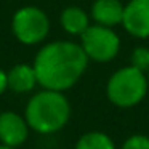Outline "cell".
<instances>
[{
  "label": "cell",
  "instance_id": "cell-14",
  "mask_svg": "<svg viewBox=\"0 0 149 149\" xmlns=\"http://www.w3.org/2000/svg\"><path fill=\"white\" fill-rule=\"evenodd\" d=\"M8 90V75H7V71L0 68V96Z\"/></svg>",
  "mask_w": 149,
  "mask_h": 149
},
{
  "label": "cell",
  "instance_id": "cell-13",
  "mask_svg": "<svg viewBox=\"0 0 149 149\" xmlns=\"http://www.w3.org/2000/svg\"><path fill=\"white\" fill-rule=\"evenodd\" d=\"M122 149H149V136L132 135L123 141Z\"/></svg>",
  "mask_w": 149,
  "mask_h": 149
},
{
  "label": "cell",
  "instance_id": "cell-12",
  "mask_svg": "<svg viewBox=\"0 0 149 149\" xmlns=\"http://www.w3.org/2000/svg\"><path fill=\"white\" fill-rule=\"evenodd\" d=\"M130 64L148 74L149 72V48L148 47H136L132 52V56H130Z\"/></svg>",
  "mask_w": 149,
  "mask_h": 149
},
{
  "label": "cell",
  "instance_id": "cell-6",
  "mask_svg": "<svg viewBox=\"0 0 149 149\" xmlns=\"http://www.w3.org/2000/svg\"><path fill=\"white\" fill-rule=\"evenodd\" d=\"M122 26L136 39H149V0H130L123 8Z\"/></svg>",
  "mask_w": 149,
  "mask_h": 149
},
{
  "label": "cell",
  "instance_id": "cell-4",
  "mask_svg": "<svg viewBox=\"0 0 149 149\" xmlns=\"http://www.w3.org/2000/svg\"><path fill=\"white\" fill-rule=\"evenodd\" d=\"M11 32L15 39L26 47L43 43L50 34V18L36 5H24L11 18Z\"/></svg>",
  "mask_w": 149,
  "mask_h": 149
},
{
  "label": "cell",
  "instance_id": "cell-8",
  "mask_svg": "<svg viewBox=\"0 0 149 149\" xmlns=\"http://www.w3.org/2000/svg\"><path fill=\"white\" fill-rule=\"evenodd\" d=\"M125 5L120 0H95L90 10V16L95 24L114 27L122 24Z\"/></svg>",
  "mask_w": 149,
  "mask_h": 149
},
{
  "label": "cell",
  "instance_id": "cell-15",
  "mask_svg": "<svg viewBox=\"0 0 149 149\" xmlns=\"http://www.w3.org/2000/svg\"><path fill=\"white\" fill-rule=\"evenodd\" d=\"M0 149H16L13 146H8V144H3V143H0Z\"/></svg>",
  "mask_w": 149,
  "mask_h": 149
},
{
  "label": "cell",
  "instance_id": "cell-11",
  "mask_svg": "<svg viewBox=\"0 0 149 149\" xmlns=\"http://www.w3.org/2000/svg\"><path fill=\"white\" fill-rule=\"evenodd\" d=\"M75 149H116L112 138L103 132H88L75 143Z\"/></svg>",
  "mask_w": 149,
  "mask_h": 149
},
{
  "label": "cell",
  "instance_id": "cell-9",
  "mask_svg": "<svg viewBox=\"0 0 149 149\" xmlns=\"http://www.w3.org/2000/svg\"><path fill=\"white\" fill-rule=\"evenodd\" d=\"M7 75H8V90L18 95L31 93L39 85L36 69H34L32 64L18 63V64L11 66Z\"/></svg>",
  "mask_w": 149,
  "mask_h": 149
},
{
  "label": "cell",
  "instance_id": "cell-3",
  "mask_svg": "<svg viewBox=\"0 0 149 149\" xmlns=\"http://www.w3.org/2000/svg\"><path fill=\"white\" fill-rule=\"evenodd\" d=\"M149 90L148 74L135 66L120 68L109 77L106 84V96L114 106L128 109L139 104Z\"/></svg>",
  "mask_w": 149,
  "mask_h": 149
},
{
  "label": "cell",
  "instance_id": "cell-10",
  "mask_svg": "<svg viewBox=\"0 0 149 149\" xmlns=\"http://www.w3.org/2000/svg\"><path fill=\"white\" fill-rule=\"evenodd\" d=\"M90 19L91 16L80 7H66L61 11V16H59V23L61 27L64 29L66 34L69 36H79L80 37L85 31L90 27Z\"/></svg>",
  "mask_w": 149,
  "mask_h": 149
},
{
  "label": "cell",
  "instance_id": "cell-5",
  "mask_svg": "<svg viewBox=\"0 0 149 149\" xmlns=\"http://www.w3.org/2000/svg\"><path fill=\"white\" fill-rule=\"evenodd\" d=\"M80 45L90 61L109 63L120 52V37L112 27L90 24L80 36Z\"/></svg>",
  "mask_w": 149,
  "mask_h": 149
},
{
  "label": "cell",
  "instance_id": "cell-2",
  "mask_svg": "<svg viewBox=\"0 0 149 149\" xmlns=\"http://www.w3.org/2000/svg\"><path fill=\"white\" fill-rule=\"evenodd\" d=\"M29 127L40 135H52L66 127L71 119V103L64 91L42 88L34 93L24 109Z\"/></svg>",
  "mask_w": 149,
  "mask_h": 149
},
{
  "label": "cell",
  "instance_id": "cell-7",
  "mask_svg": "<svg viewBox=\"0 0 149 149\" xmlns=\"http://www.w3.org/2000/svg\"><path fill=\"white\" fill-rule=\"evenodd\" d=\"M29 123L26 117L19 116L15 111H5L0 112V143L8 146L24 144L29 136Z\"/></svg>",
  "mask_w": 149,
  "mask_h": 149
},
{
  "label": "cell",
  "instance_id": "cell-1",
  "mask_svg": "<svg viewBox=\"0 0 149 149\" xmlns=\"http://www.w3.org/2000/svg\"><path fill=\"white\" fill-rule=\"evenodd\" d=\"M88 61L80 43L55 40L45 43L37 52L32 66L42 88L68 91L85 74Z\"/></svg>",
  "mask_w": 149,
  "mask_h": 149
},
{
  "label": "cell",
  "instance_id": "cell-16",
  "mask_svg": "<svg viewBox=\"0 0 149 149\" xmlns=\"http://www.w3.org/2000/svg\"><path fill=\"white\" fill-rule=\"evenodd\" d=\"M148 79H149V72H148Z\"/></svg>",
  "mask_w": 149,
  "mask_h": 149
}]
</instances>
